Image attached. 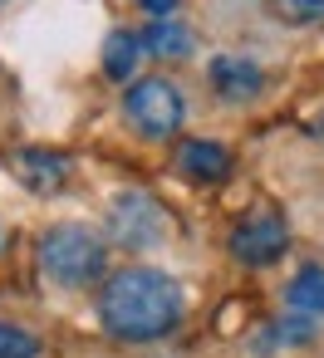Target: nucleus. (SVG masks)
I'll use <instances>...</instances> for the list:
<instances>
[{
    "instance_id": "f257e3e1",
    "label": "nucleus",
    "mask_w": 324,
    "mask_h": 358,
    "mask_svg": "<svg viewBox=\"0 0 324 358\" xmlns=\"http://www.w3.org/2000/svg\"><path fill=\"white\" fill-rule=\"evenodd\" d=\"M187 314V289L157 265H123L99 289V324L123 343L167 338Z\"/></svg>"
},
{
    "instance_id": "f03ea898",
    "label": "nucleus",
    "mask_w": 324,
    "mask_h": 358,
    "mask_svg": "<svg viewBox=\"0 0 324 358\" xmlns=\"http://www.w3.org/2000/svg\"><path fill=\"white\" fill-rule=\"evenodd\" d=\"M40 270L59 289H84L108 270V245L84 221H59L40 236Z\"/></svg>"
},
{
    "instance_id": "7ed1b4c3",
    "label": "nucleus",
    "mask_w": 324,
    "mask_h": 358,
    "mask_svg": "<svg viewBox=\"0 0 324 358\" xmlns=\"http://www.w3.org/2000/svg\"><path fill=\"white\" fill-rule=\"evenodd\" d=\"M123 118L143 133V138H172L187 118V99L172 79H138L128 94H123Z\"/></svg>"
},
{
    "instance_id": "20e7f679",
    "label": "nucleus",
    "mask_w": 324,
    "mask_h": 358,
    "mask_svg": "<svg viewBox=\"0 0 324 358\" xmlns=\"http://www.w3.org/2000/svg\"><path fill=\"white\" fill-rule=\"evenodd\" d=\"M108 236L123 250H153L167 241V211L148 192H118L108 201Z\"/></svg>"
},
{
    "instance_id": "39448f33",
    "label": "nucleus",
    "mask_w": 324,
    "mask_h": 358,
    "mask_svg": "<svg viewBox=\"0 0 324 358\" xmlns=\"http://www.w3.org/2000/svg\"><path fill=\"white\" fill-rule=\"evenodd\" d=\"M290 250V221L280 211H260V216H246L236 231H231V255L251 270H265L275 265L280 255Z\"/></svg>"
},
{
    "instance_id": "423d86ee",
    "label": "nucleus",
    "mask_w": 324,
    "mask_h": 358,
    "mask_svg": "<svg viewBox=\"0 0 324 358\" xmlns=\"http://www.w3.org/2000/svg\"><path fill=\"white\" fill-rule=\"evenodd\" d=\"M10 172L35 196H59L69 187V157L55 152V148H15L10 152Z\"/></svg>"
},
{
    "instance_id": "0eeeda50",
    "label": "nucleus",
    "mask_w": 324,
    "mask_h": 358,
    "mask_svg": "<svg viewBox=\"0 0 324 358\" xmlns=\"http://www.w3.org/2000/svg\"><path fill=\"white\" fill-rule=\"evenodd\" d=\"M206 79H211V89H216L226 103L255 99V94L265 89V74H260V64H255V59H236V55H216V59L206 64Z\"/></svg>"
},
{
    "instance_id": "6e6552de",
    "label": "nucleus",
    "mask_w": 324,
    "mask_h": 358,
    "mask_svg": "<svg viewBox=\"0 0 324 358\" xmlns=\"http://www.w3.org/2000/svg\"><path fill=\"white\" fill-rule=\"evenodd\" d=\"M177 167H182L192 182H221V177L231 172V152H226L216 138H192V143H182Z\"/></svg>"
},
{
    "instance_id": "1a4fd4ad",
    "label": "nucleus",
    "mask_w": 324,
    "mask_h": 358,
    "mask_svg": "<svg viewBox=\"0 0 324 358\" xmlns=\"http://www.w3.org/2000/svg\"><path fill=\"white\" fill-rule=\"evenodd\" d=\"M285 309L300 319H324V265H304L285 285Z\"/></svg>"
},
{
    "instance_id": "9d476101",
    "label": "nucleus",
    "mask_w": 324,
    "mask_h": 358,
    "mask_svg": "<svg viewBox=\"0 0 324 358\" xmlns=\"http://www.w3.org/2000/svg\"><path fill=\"white\" fill-rule=\"evenodd\" d=\"M138 64H143V35L113 30V35L104 40V74H108L113 84H123V79L138 74Z\"/></svg>"
},
{
    "instance_id": "9b49d317",
    "label": "nucleus",
    "mask_w": 324,
    "mask_h": 358,
    "mask_svg": "<svg viewBox=\"0 0 324 358\" xmlns=\"http://www.w3.org/2000/svg\"><path fill=\"white\" fill-rule=\"evenodd\" d=\"M143 50H153L157 59H187L192 55V30L182 25V20H153L148 30H143Z\"/></svg>"
},
{
    "instance_id": "f8f14e48",
    "label": "nucleus",
    "mask_w": 324,
    "mask_h": 358,
    "mask_svg": "<svg viewBox=\"0 0 324 358\" xmlns=\"http://www.w3.org/2000/svg\"><path fill=\"white\" fill-rule=\"evenodd\" d=\"M260 338H270V343H260V353H265V348H304V343L314 338V319H300V314H290L285 324H270Z\"/></svg>"
},
{
    "instance_id": "ddd939ff",
    "label": "nucleus",
    "mask_w": 324,
    "mask_h": 358,
    "mask_svg": "<svg viewBox=\"0 0 324 358\" xmlns=\"http://www.w3.org/2000/svg\"><path fill=\"white\" fill-rule=\"evenodd\" d=\"M35 353H40V338L25 324L0 319V358H35Z\"/></svg>"
},
{
    "instance_id": "4468645a",
    "label": "nucleus",
    "mask_w": 324,
    "mask_h": 358,
    "mask_svg": "<svg viewBox=\"0 0 324 358\" xmlns=\"http://www.w3.org/2000/svg\"><path fill=\"white\" fill-rule=\"evenodd\" d=\"M285 10H290L295 20H319V15H324V0H285Z\"/></svg>"
},
{
    "instance_id": "2eb2a0df",
    "label": "nucleus",
    "mask_w": 324,
    "mask_h": 358,
    "mask_svg": "<svg viewBox=\"0 0 324 358\" xmlns=\"http://www.w3.org/2000/svg\"><path fill=\"white\" fill-rule=\"evenodd\" d=\"M138 6H143V10H148L153 20H167V15L177 10V0H138Z\"/></svg>"
},
{
    "instance_id": "dca6fc26",
    "label": "nucleus",
    "mask_w": 324,
    "mask_h": 358,
    "mask_svg": "<svg viewBox=\"0 0 324 358\" xmlns=\"http://www.w3.org/2000/svg\"><path fill=\"white\" fill-rule=\"evenodd\" d=\"M0 250H6V226H0Z\"/></svg>"
}]
</instances>
